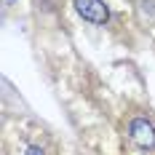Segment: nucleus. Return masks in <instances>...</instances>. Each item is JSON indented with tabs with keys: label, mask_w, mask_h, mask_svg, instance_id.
Returning a JSON list of instances; mask_svg holds the SVG:
<instances>
[{
	"label": "nucleus",
	"mask_w": 155,
	"mask_h": 155,
	"mask_svg": "<svg viewBox=\"0 0 155 155\" xmlns=\"http://www.w3.org/2000/svg\"><path fill=\"white\" fill-rule=\"evenodd\" d=\"M128 137L137 142L139 147H155V126L147 120V118H134L128 123Z\"/></svg>",
	"instance_id": "f03ea898"
},
{
	"label": "nucleus",
	"mask_w": 155,
	"mask_h": 155,
	"mask_svg": "<svg viewBox=\"0 0 155 155\" xmlns=\"http://www.w3.org/2000/svg\"><path fill=\"white\" fill-rule=\"evenodd\" d=\"M24 155H46V153H43V147H35V144H32V147L24 150Z\"/></svg>",
	"instance_id": "7ed1b4c3"
},
{
	"label": "nucleus",
	"mask_w": 155,
	"mask_h": 155,
	"mask_svg": "<svg viewBox=\"0 0 155 155\" xmlns=\"http://www.w3.org/2000/svg\"><path fill=\"white\" fill-rule=\"evenodd\" d=\"M72 5H75L78 16H83V19L91 21V24L104 27L110 21V8H107L104 0H72Z\"/></svg>",
	"instance_id": "f257e3e1"
}]
</instances>
